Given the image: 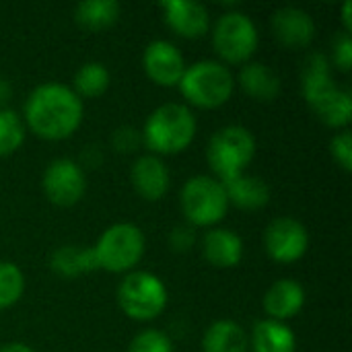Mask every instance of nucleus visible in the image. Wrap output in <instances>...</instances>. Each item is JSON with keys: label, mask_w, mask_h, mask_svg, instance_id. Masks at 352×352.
<instances>
[{"label": "nucleus", "mask_w": 352, "mask_h": 352, "mask_svg": "<svg viewBox=\"0 0 352 352\" xmlns=\"http://www.w3.org/2000/svg\"><path fill=\"white\" fill-rule=\"evenodd\" d=\"M144 72L148 78L161 87H175L179 85L184 72H186V62L182 52L165 39L151 41L144 50L142 56Z\"/></svg>", "instance_id": "obj_12"}, {"label": "nucleus", "mask_w": 352, "mask_h": 352, "mask_svg": "<svg viewBox=\"0 0 352 352\" xmlns=\"http://www.w3.org/2000/svg\"><path fill=\"white\" fill-rule=\"evenodd\" d=\"M332 58H334V64L342 70V72H349L352 68V37L351 33H340L336 39H334V45H332Z\"/></svg>", "instance_id": "obj_29"}, {"label": "nucleus", "mask_w": 352, "mask_h": 352, "mask_svg": "<svg viewBox=\"0 0 352 352\" xmlns=\"http://www.w3.org/2000/svg\"><path fill=\"white\" fill-rule=\"evenodd\" d=\"M301 89L307 105L330 128H344L352 120V99L332 80L330 60L324 54H311L301 72Z\"/></svg>", "instance_id": "obj_2"}, {"label": "nucleus", "mask_w": 352, "mask_h": 352, "mask_svg": "<svg viewBox=\"0 0 352 352\" xmlns=\"http://www.w3.org/2000/svg\"><path fill=\"white\" fill-rule=\"evenodd\" d=\"M25 140V126L16 111L0 109V157H8L21 148Z\"/></svg>", "instance_id": "obj_25"}, {"label": "nucleus", "mask_w": 352, "mask_h": 352, "mask_svg": "<svg viewBox=\"0 0 352 352\" xmlns=\"http://www.w3.org/2000/svg\"><path fill=\"white\" fill-rule=\"evenodd\" d=\"M165 23L182 37L198 39L208 31L210 16L200 2L192 0H169L161 4Z\"/></svg>", "instance_id": "obj_15"}, {"label": "nucleus", "mask_w": 352, "mask_h": 352, "mask_svg": "<svg viewBox=\"0 0 352 352\" xmlns=\"http://www.w3.org/2000/svg\"><path fill=\"white\" fill-rule=\"evenodd\" d=\"M41 186L52 204L68 208L85 196L87 179L72 159H56L45 167Z\"/></svg>", "instance_id": "obj_11"}, {"label": "nucleus", "mask_w": 352, "mask_h": 352, "mask_svg": "<svg viewBox=\"0 0 352 352\" xmlns=\"http://www.w3.org/2000/svg\"><path fill=\"white\" fill-rule=\"evenodd\" d=\"M258 29L254 21L239 10L225 12L219 16L212 29V45L214 52L231 64L250 62L254 52L258 50Z\"/></svg>", "instance_id": "obj_9"}, {"label": "nucleus", "mask_w": 352, "mask_h": 352, "mask_svg": "<svg viewBox=\"0 0 352 352\" xmlns=\"http://www.w3.org/2000/svg\"><path fill=\"white\" fill-rule=\"evenodd\" d=\"M202 352H248V336L237 322L219 320L206 330Z\"/></svg>", "instance_id": "obj_21"}, {"label": "nucleus", "mask_w": 352, "mask_h": 352, "mask_svg": "<svg viewBox=\"0 0 352 352\" xmlns=\"http://www.w3.org/2000/svg\"><path fill=\"white\" fill-rule=\"evenodd\" d=\"M305 305V291L297 280L280 278L276 280L264 295V311L268 314V320L274 322H287L295 318Z\"/></svg>", "instance_id": "obj_16"}, {"label": "nucleus", "mask_w": 352, "mask_h": 352, "mask_svg": "<svg viewBox=\"0 0 352 352\" xmlns=\"http://www.w3.org/2000/svg\"><path fill=\"white\" fill-rule=\"evenodd\" d=\"M196 136V118L182 103L157 107L144 124V142L153 153L177 155L186 151Z\"/></svg>", "instance_id": "obj_3"}, {"label": "nucleus", "mask_w": 352, "mask_h": 352, "mask_svg": "<svg viewBox=\"0 0 352 352\" xmlns=\"http://www.w3.org/2000/svg\"><path fill=\"white\" fill-rule=\"evenodd\" d=\"M179 204L186 219L196 227H212L221 223L229 210L225 186L208 175L190 177L182 188Z\"/></svg>", "instance_id": "obj_7"}, {"label": "nucleus", "mask_w": 352, "mask_h": 352, "mask_svg": "<svg viewBox=\"0 0 352 352\" xmlns=\"http://www.w3.org/2000/svg\"><path fill=\"white\" fill-rule=\"evenodd\" d=\"M109 82H111V76H109V70L105 68V64H101V62H87V64H82L76 70L74 82H72L70 89L78 97L95 99V97H101L109 89Z\"/></svg>", "instance_id": "obj_24"}, {"label": "nucleus", "mask_w": 352, "mask_h": 352, "mask_svg": "<svg viewBox=\"0 0 352 352\" xmlns=\"http://www.w3.org/2000/svg\"><path fill=\"white\" fill-rule=\"evenodd\" d=\"M144 233L132 223H116L107 227L93 245L97 266L107 272H128L144 256Z\"/></svg>", "instance_id": "obj_6"}, {"label": "nucleus", "mask_w": 352, "mask_h": 352, "mask_svg": "<svg viewBox=\"0 0 352 352\" xmlns=\"http://www.w3.org/2000/svg\"><path fill=\"white\" fill-rule=\"evenodd\" d=\"M25 291V276L21 268L12 262L0 260V309L14 305Z\"/></svg>", "instance_id": "obj_26"}, {"label": "nucleus", "mask_w": 352, "mask_h": 352, "mask_svg": "<svg viewBox=\"0 0 352 352\" xmlns=\"http://www.w3.org/2000/svg\"><path fill=\"white\" fill-rule=\"evenodd\" d=\"M229 204H235L241 210H258L270 202V188L258 175L241 173L223 184Z\"/></svg>", "instance_id": "obj_18"}, {"label": "nucleus", "mask_w": 352, "mask_h": 352, "mask_svg": "<svg viewBox=\"0 0 352 352\" xmlns=\"http://www.w3.org/2000/svg\"><path fill=\"white\" fill-rule=\"evenodd\" d=\"M297 338L293 330L274 320H260L252 332V351L254 352H295Z\"/></svg>", "instance_id": "obj_20"}, {"label": "nucleus", "mask_w": 352, "mask_h": 352, "mask_svg": "<svg viewBox=\"0 0 352 352\" xmlns=\"http://www.w3.org/2000/svg\"><path fill=\"white\" fill-rule=\"evenodd\" d=\"M351 10H352V2L351 0H346V2H344V6H342V23H344V33H351L352 31Z\"/></svg>", "instance_id": "obj_31"}, {"label": "nucleus", "mask_w": 352, "mask_h": 352, "mask_svg": "<svg viewBox=\"0 0 352 352\" xmlns=\"http://www.w3.org/2000/svg\"><path fill=\"white\" fill-rule=\"evenodd\" d=\"M266 254L278 264H293L307 254L309 233L303 223L291 217L274 219L264 233Z\"/></svg>", "instance_id": "obj_10"}, {"label": "nucleus", "mask_w": 352, "mask_h": 352, "mask_svg": "<svg viewBox=\"0 0 352 352\" xmlns=\"http://www.w3.org/2000/svg\"><path fill=\"white\" fill-rule=\"evenodd\" d=\"M330 153L344 171H352V134L349 130H342L332 138Z\"/></svg>", "instance_id": "obj_28"}, {"label": "nucleus", "mask_w": 352, "mask_h": 352, "mask_svg": "<svg viewBox=\"0 0 352 352\" xmlns=\"http://www.w3.org/2000/svg\"><path fill=\"white\" fill-rule=\"evenodd\" d=\"M202 256L214 268H233L243 258V241L229 229H210L202 239Z\"/></svg>", "instance_id": "obj_17"}, {"label": "nucleus", "mask_w": 352, "mask_h": 352, "mask_svg": "<svg viewBox=\"0 0 352 352\" xmlns=\"http://www.w3.org/2000/svg\"><path fill=\"white\" fill-rule=\"evenodd\" d=\"M118 303L128 318L148 322L167 307V289L157 274L130 272L118 287Z\"/></svg>", "instance_id": "obj_8"}, {"label": "nucleus", "mask_w": 352, "mask_h": 352, "mask_svg": "<svg viewBox=\"0 0 352 352\" xmlns=\"http://www.w3.org/2000/svg\"><path fill=\"white\" fill-rule=\"evenodd\" d=\"M270 25L274 37L291 50L307 47L316 37V23L311 14L297 6H283L274 10Z\"/></svg>", "instance_id": "obj_13"}, {"label": "nucleus", "mask_w": 352, "mask_h": 352, "mask_svg": "<svg viewBox=\"0 0 352 352\" xmlns=\"http://www.w3.org/2000/svg\"><path fill=\"white\" fill-rule=\"evenodd\" d=\"M256 155V138L245 126H225L208 142V165L217 173L219 182L225 184L241 173Z\"/></svg>", "instance_id": "obj_5"}, {"label": "nucleus", "mask_w": 352, "mask_h": 352, "mask_svg": "<svg viewBox=\"0 0 352 352\" xmlns=\"http://www.w3.org/2000/svg\"><path fill=\"white\" fill-rule=\"evenodd\" d=\"M130 179H132L136 194L148 202L161 200L167 194L169 182H171L167 165L157 155L138 157L132 165Z\"/></svg>", "instance_id": "obj_14"}, {"label": "nucleus", "mask_w": 352, "mask_h": 352, "mask_svg": "<svg viewBox=\"0 0 352 352\" xmlns=\"http://www.w3.org/2000/svg\"><path fill=\"white\" fill-rule=\"evenodd\" d=\"M136 142H138V136H136V130H132V128H120L113 134V144L118 151L128 153L136 146Z\"/></svg>", "instance_id": "obj_30"}, {"label": "nucleus", "mask_w": 352, "mask_h": 352, "mask_svg": "<svg viewBox=\"0 0 352 352\" xmlns=\"http://www.w3.org/2000/svg\"><path fill=\"white\" fill-rule=\"evenodd\" d=\"M0 352H33V349H29L23 342H10V344H4Z\"/></svg>", "instance_id": "obj_32"}, {"label": "nucleus", "mask_w": 352, "mask_h": 352, "mask_svg": "<svg viewBox=\"0 0 352 352\" xmlns=\"http://www.w3.org/2000/svg\"><path fill=\"white\" fill-rule=\"evenodd\" d=\"M52 268L60 276L72 278V276H78V274H85V272H93L99 266H97L93 248L78 250V248H72V245H64L58 252H54Z\"/></svg>", "instance_id": "obj_23"}, {"label": "nucleus", "mask_w": 352, "mask_h": 352, "mask_svg": "<svg viewBox=\"0 0 352 352\" xmlns=\"http://www.w3.org/2000/svg\"><path fill=\"white\" fill-rule=\"evenodd\" d=\"M177 87L188 99V103L202 109H217L231 99L235 78L225 64L214 60H202L192 66H186V72Z\"/></svg>", "instance_id": "obj_4"}, {"label": "nucleus", "mask_w": 352, "mask_h": 352, "mask_svg": "<svg viewBox=\"0 0 352 352\" xmlns=\"http://www.w3.org/2000/svg\"><path fill=\"white\" fill-rule=\"evenodd\" d=\"M25 122L43 140H64L82 122V99L62 82H43L25 101Z\"/></svg>", "instance_id": "obj_1"}, {"label": "nucleus", "mask_w": 352, "mask_h": 352, "mask_svg": "<svg viewBox=\"0 0 352 352\" xmlns=\"http://www.w3.org/2000/svg\"><path fill=\"white\" fill-rule=\"evenodd\" d=\"M122 6L116 0H82L74 8V21L85 31L109 29L120 19Z\"/></svg>", "instance_id": "obj_22"}, {"label": "nucleus", "mask_w": 352, "mask_h": 352, "mask_svg": "<svg viewBox=\"0 0 352 352\" xmlns=\"http://www.w3.org/2000/svg\"><path fill=\"white\" fill-rule=\"evenodd\" d=\"M128 352H173V344L163 332L144 330L132 338Z\"/></svg>", "instance_id": "obj_27"}, {"label": "nucleus", "mask_w": 352, "mask_h": 352, "mask_svg": "<svg viewBox=\"0 0 352 352\" xmlns=\"http://www.w3.org/2000/svg\"><path fill=\"white\" fill-rule=\"evenodd\" d=\"M239 85L256 101H274L280 93L278 74L264 62H245L239 72Z\"/></svg>", "instance_id": "obj_19"}]
</instances>
